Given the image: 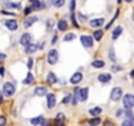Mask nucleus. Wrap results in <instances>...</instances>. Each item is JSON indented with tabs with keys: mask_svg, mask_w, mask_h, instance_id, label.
<instances>
[{
	"mask_svg": "<svg viewBox=\"0 0 134 126\" xmlns=\"http://www.w3.org/2000/svg\"><path fill=\"white\" fill-rule=\"evenodd\" d=\"M124 108L126 109V110H130L131 108H134V95H131V93H126L125 96H124Z\"/></svg>",
	"mask_w": 134,
	"mask_h": 126,
	"instance_id": "f257e3e1",
	"label": "nucleus"
},
{
	"mask_svg": "<svg viewBox=\"0 0 134 126\" xmlns=\"http://www.w3.org/2000/svg\"><path fill=\"white\" fill-rule=\"evenodd\" d=\"M97 79H99V82H100V83H103V84H105V83H108V82H110V79H112V76H110V74H100V75L97 76Z\"/></svg>",
	"mask_w": 134,
	"mask_h": 126,
	"instance_id": "9b49d317",
	"label": "nucleus"
},
{
	"mask_svg": "<svg viewBox=\"0 0 134 126\" xmlns=\"http://www.w3.org/2000/svg\"><path fill=\"white\" fill-rule=\"evenodd\" d=\"M55 121H64V114H63V113H58Z\"/></svg>",
	"mask_w": 134,
	"mask_h": 126,
	"instance_id": "2f4dec72",
	"label": "nucleus"
},
{
	"mask_svg": "<svg viewBox=\"0 0 134 126\" xmlns=\"http://www.w3.org/2000/svg\"><path fill=\"white\" fill-rule=\"evenodd\" d=\"M80 42L84 47H91L93 45V38L91 36H82L80 37Z\"/></svg>",
	"mask_w": 134,
	"mask_h": 126,
	"instance_id": "423d86ee",
	"label": "nucleus"
},
{
	"mask_svg": "<svg viewBox=\"0 0 134 126\" xmlns=\"http://www.w3.org/2000/svg\"><path fill=\"white\" fill-rule=\"evenodd\" d=\"M37 49H38V45L30 43V45H28V46L25 47V53H26V54H32V53H34Z\"/></svg>",
	"mask_w": 134,
	"mask_h": 126,
	"instance_id": "f3484780",
	"label": "nucleus"
},
{
	"mask_svg": "<svg viewBox=\"0 0 134 126\" xmlns=\"http://www.w3.org/2000/svg\"><path fill=\"white\" fill-rule=\"evenodd\" d=\"M64 122L63 121H55V126H63Z\"/></svg>",
	"mask_w": 134,
	"mask_h": 126,
	"instance_id": "ea45409f",
	"label": "nucleus"
},
{
	"mask_svg": "<svg viewBox=\"0 0 134 126\" xmlns=\"http://www.w3.org/2000/svg\"><path fill=\"white\" fill-rule=\"evenodd\" d=\"M122 126H134V121L133 119H126V121H124Z\"/></svg>",
	"mask_w": 134,
	"mask_h": 126,
	"instance_id": "c85d7f7f",
	"label": "nucleus"
},
{
	"mask_svg": "<svg viewBox=\"0 0 134 126\" xmlns=\"http://www.w3.org/2000/svg\"><path fill=\"white\" fill-rule=\"evenodd\" d=\"M120 70H121V67H120V66H112V71H113V72L120 71Z\"/></svg>",
	"mask_w": 134,
	"mask_h": 126,
	"instance_id": "e433bc0d",
	"label": "nucleus"
},
{
	"mask_svg": "<svg viewBox=\"0 0 134 126\" xmlns=\"http://www.w3.org/2000/svg\"><path fill=\"white\" fill-rule=\"evenodd\" d=\"M74 9H75V0H71V3H70V11L74 13Z\"/></svg>",
	"mask_w": 134,
	"mask_h": 126,
	"instance_id": "473e14b6",
	"label": "nucleus"
},
{
	"mask_svg": "<svg viewBox=\"0 0 134 126\" xmlns=\"http://www.w3.org/2000/svg\"><path fill=\"white\" fill-rule=\"evenodd\" d=\"M121 114H122V110H121V109L116 112V117H121Z\"/></svg>",
	"mask_w": 134,
	"mask_h": 126,
	"instance_id": "79ce46f5",
	"label": "nucleus"
},
{
	"mask_svg": "<svg viewBox=\"0 0 134 126\" xmlns=\"http://www.w3.org/2000/svg\"><path fill=\"white\" fill-rule=\"evenodd\" d=\"M92 66H93V67H96V68H101V67H104V66H105V63H104V60L96 59V60H93V62H92Z\"/></svg>",
	"mask_w": 134,
	"mask_h": 126,
	"instance_id": "aec40b11",
	"label": "nucleus"
},
{
	"mask_svg": "<svg viewBox=\"0 0 134 126\" xmlns=\"http://www.w3.org/2000/svg\"><path fill=\"white\" fill-rule=\"evenodd\" d=\"M57 42V36H54V38H53V41H51V43H55Z\"/></svg>",
	"mask_w": 134,
	"mask_h": 126,
	"instance_id": "37998d69",
	"label": "nucleus"
},
{
	"mask_svg": "<svg viewBox=\"0 0 134 126\" xmlns=\"http://www.w3.org/2000/svg\"><path fill=\"white\" fill-rule=\"evenodd\" d=\"M51 3H53V5H54V7L60 8V7H63V5H64V0H51Z\"/></svg>",
	"mask_w": 134,
	"mask_h": 126,
	"instance_id": "a878e982",
	"label": "nucleus"
},
{
	"mask_svg": "<svg viewBox=\"0 0 134 126\" xmlns=\"http://www.w3.org/2000/svg\"><path fill=\"white\" fill-rule=\"evenodd\" d=\"M28 67H29V68L33 67V59H32V58H29V60H28Z\"/></svg>",
	"mask_w": 134,
	"mask_h": 126,
	"instance_id": "4c0bfd02",
	"label": "nucleus"
},
{
	"mask_svg": "<svg viewBox=\"0 0 134 126\" xmlns=\"http://www.w3.org/2000/svg\"><path fill=\"white\" fill-rule=\"evenodd\" d=\"M37 2H40V0H30V3H32V4H34V3H37Z\"/></svg>",
	"mask_w": 134,
	"mask_h": 126,
	"instance_id": "c03bdc74",
	"label": "nucleus"
},
{
	"mask_svg": "<svg viewBox=\"0 0 134 126\" xmlns=\"http://www.w3.org/2000/svg\"><path fill=\"white\" fill-rule=\"evenodd\" d=\"M7 125V117L0 114V126H5Z\"/></svg>",
	"mask_w": 134,
	"mask_h": 126,
	"instance_id": "cd10ccee",
	"label": "nucleus"
},
{
	"mask_svg": "<svg viewBox=\"0 0 134 126\" xmlns=\"http://www.w3.org/2000/svg\"><path fill=\"white\" fill-rule=\"evenodd\" d=\"M79 101H86L88 99V88H76L75 89V93H74Z\"/></svg>",
	"mask_w": 134,
	"mask_h": 126,
	"instance_id": "7ed1b4c3",
	"label": "nucleus"
},
{
	"mask_svg": "<svg viewBox=\"0 0 134 126\" xmlns=\"http://www.w3.org/2000/svg\"><path fill=\"white\" fill-rule=\"evenodd\" d=\"M4 4L9 8H20L21 7L20 3H12V2H9V0H4Z\"/></svg>",
	"mask_w": 134,
	"mask_h": 126,
	"instance_id": "b1692460",
	"label": "nucleus"
},
{
	"mask_svg": "<svg viewBox=\"0 0 134 126\" xmlns=\"http://www.w3.org/2000/svg\"><path fill=\"white\" fill-rule=\"evenodd\" d=\"M43 122H45V118L42 116H38V117H34V118L30 119V123L34 125V126H41Z\"/></svg>",
	"mask_w": 134,
	"mask_h": 126,
	"instance_id": "f8f14e48",
	"label": "nucleus"
},
{
	"mask_svg": "<svg viewBox=\"0 0 134 126\" xmlns=\"http://www.w3.org/2000/svg\"><path fill=\"white\" fill-rule=\"evenodd\" d=\"M121 2H122V0H118V3H121Z\"/></svg>",
	"mask_w": 134,
	"mask_h": 126,
	"instance_id": "8fccbe9b",
	"label": "nucleus"
},
{
	"mask_svg": "<svg viewBox=\"0 0 134 126\" xmlns=\"http://www.w3.org/2000/svg\"><path fill=\"white\" fill-rule=\"evenodd\" d=\"M103 34H104V32L99 29V30L93 32V38H95L96 41H100V39H101V37H103Z\"/></svg>",
	"mask_w": 134,
	"mask_h": 126,
	"instance_id": "393cba45",
	"label": "nucleus"
},
{
	"mask_svg": "<svg viewBox=\"0 0 134 126\" xmlns=\"http://www.w3.org/2000/svg\"><path fill=\"white\" fill-rule=\"evenodd\" d=\"M71 99H72V95H67V96L62 100V102H63V104H67L69 101H71Z\"/></svg>",
	"mask_w": 134,
	"mask_h": 126,
	"instance_id": "7c9ffc66",
	"label": "nucleus"
},
{
	"mask_svg": "<svg viewBox=\"0 0 134 126\" xmlns=\"http://www.w3.org/2000/svg\"><path fill=\"white\" fill-rule=\"evenodd\" d=\"M46 99H47V108L49 109H53L57 104V99H55V95L54 93H47L46 95Z\"/></svg>",
	"mask_w": 134,
	"mask_h": 126,
	"instance_id": "1a4fd4ad",
	"label": "nucleus"
},
{
	"mask_svg": "<svg viewBox=\"0 0 134 126\" xmlns=\"http://www.w3.org/2000/svg\"><path fill=\"white\" fill-rule=\"evenodd\" d=\"M133 21H134V12H133Z\"/></svg>",
	"mask_w": 134,
	"mask_h": 126,
	"instance_id": "09e8293b",
	"label": "nucleus"
},
{
	"mask_svg": "<svg viewBox=\"0 0 134 126\" xmlns=\"http://www.w3.org/2000/svg\"><path fill=\"white\" fill-rule=\"evenodd\" d=\"M103 126H116V125H114V122H112L110 119H105V121L103 122Z\"/></svg>",
	"mask_w": 134,
	"mask_h": 126,
	"instance_id": "c756f323",
	"label": "nucleus"
},
{
	"mask_svg": "<svg viewBox=\"0 0 134 126\" xmlns=\"http://www.w3.org/2000/svg\"><path fill=\"white\" fill-rule=\"evenodd\" d=\"M109 58H110L113 62L116 60V55H114V51H113V50H110V51H109Z\"/></svg>",
	"mask_w": 134,
	"mask_h": 126,
	"instance_id": "f704fd0d",
	"label": "nucleus"
},
{
	"mask_svg": "<svg viewBox=\"0 0 134 126\" xmlns=\"http://www.w3.org/2000/svg\"><path fill=\"white\" fill-rule=\"evenodd\" d=\"M2 100H3V95L0 93V104H2Z\"/></svg>",
	"mask_w": 134,
	"mask_h": 126,
	"instance_id": "49530a36",
	"label": "nucleus"
},
{
	"mask_svg": "<svg viewBox=\"0 0 134 126\" xmlns=\"http://www.w3.org/2000/svg\"><path fill=\"white\" fill-rule=\"evenodd\" d=\"M36 21H37V17H34V16L28 17V19L25 20V22H24V26H25V28H29V26H32Z\"/></svg>",
	"mask_w": 134,
	"mask_h": 126,
	"instance_id": "dca6fc26",
	"label": "nucleus"
},
{
	"mask_svg": "<svg viewBox=\"0 0 134 126\" xmlns=\"http://www.w3.org/2000/svg\"><path fill=\"white\" fill-rule=\"evenodd\" d=\"M58 51L57 50H50L49 53H47V62L50 63V65H55V63L58 62Z\"/></svg>",
	"mask_w": 134,
	"mask_h": 126,
	"instance_id": "20e7f679",
	"label": "nucleus"
},
{
	"mask_svg": "<svg viewBox=\"0 0 134 126\" xmlns=\"http://www.w3.org/2000/svg\"><path fill=\"white\" fill-rule=\"evenodd\" d=\"M15 92H16V88H15V85L12 83H9V82L4 83V85H3V95L4 96L11 97V96L15 95Z\"/></svg>",
	"mask_w": 134,
	"mask_h": 126,
	"instance_id": "f03ea898",
	"label": "nucleus"
},
{
	"mask_svg": "<svg viewBox=\"0 0 134 126\" xmlns=\"http://www.w3.org/2000/svg\"><path fill=\"white\" fill-rule=\"evenodd\" d=\"M82 79H83L82 72H75V74L71 76L70 83H71V84H78V83H80V82H82Z\"/></svg>",
	"mask_w": 134,
	"mask_h": 126,
	"instance_id": "9d476101",
	"label": "nucleus"
},
{
	"mask_svg": "<svg viewBox=\"0 0 134 126\" xmlns=\"http://www.w3.org/2000/svg\"><path fill=\"white\" fill-rule=\"evenodd\" d=\"M47 84H55L57 83V76H55V74L54 72H49V75H47Z\"/></svg>",
	"mask_w": 134,
	"mask_h": 126,
	"instance_id": "a211bd4d",
	"label": "nucleus"
},
{
	"mask_svg": "<svg viewBox=\"0 0 134 126\" xmlns=\"http://www.w3.org/2000/svg\"><path fill=\"white\" fill-rule=\"evenodd\" d=\"M20 43L23 45V46H28V45H30L32 43V34H29V33H24L23 36H21V38H20Z\"/></svg>",
	"mask_w": 134,
	"mask_h": 126,
	"instance_id": "0eeeda50",
	"label": "nucleus"
},
{
	"mask_svg": "<svg viewBox=\"0 0 134 126\" xmlns=\"http://www.w3.org/2000/svg\"><path fill=\"white\" fill-rule=\"evenodd\" d=\"M121 97H122V89H121L120 87L113 88L112 92H110V99H112L113 101H118Z\"/></svg>",
	"mask_w": 134,
	"mask_h": 126,
	"instance_id": "39448f33",
	"label": "nucleus"
},
{
	"mask_svg": "<svg viewBox=\"0 0 134 126\" xmlns=\"http://www.w3.org/2000/svg\"><path fill=\"white\" fill-rule=\"evenodd\" d=\"M30 12H33V8H32V7H26V8L24 9V13H25V15H29Z\"/></svg>",
	"mask_w": 134,
	"mask_h": 126,
	"instance_id": "72a5a7b5",
	"label": "nucleus"
},
{
	"mask_svg": "<svg viewBox=\"0 0 134 126\" xmlns=\"http://www.w3.org/2000/svg\"><path fill=\"white\" fill-rule=\"evenodd\" d=\"M58 29H59L60 32H64V30L67 29V21L59 20V21H58Z\"/></svg>",
	"mask_w": 134,
	"mask_h": 126,
	"instance_id": "412c9836",
	"label": "nucleus"
},
{
	"mask_svg": "<svg viewBox=\"0 0 134 126\" xmlns=\"http://www.w3.org/2000/svg\"><path fill=\"white\" fill-rule=\"evenodd\" d=\"M103 24H104V19H95V20L90 21V25H91L92 28H99V26H101Z\"/></svg>",
	"mask_w": 134,
	"mask_h": 126,
	"instance_id": "ddd939ff",
	"label": "nucleus"
},
{
	"mask_svg": "<svg viewBox=\"0 0 134 126\" xmlns=\"http://www.w3.org/2000/svg\"><path fill=\"white\" fill-rule=\"evenodd\" d=\"M91 126H99L100 123H101V119L99 118V117H93V118H91L90 119V122H88Z\"/></svg>",
	"mask_w": 134,
	"mask_h": 126,
	"instance_id": "5701e85b",
	"label": "nucleus"
},
{
	"mask_svg": "<svg viewBox=\"0 0 134 126\" xmlns=\"http://www.w3.org/2000/svg\"><path fill=\"white\" fill-rule=\"evenodd\" d=\"M5 58H7V55H5V54H3V53H0V63H2V62H3V60H4Z\"/></svg>",
	"mask_w": 134,
	"mask_h": 126,
	"instance_id": "58836bf2",
	"label": "nucleus"
},
{
	"mask_svg": "<svg viewBox=\"0 0 134 126\" xmlns=\"http://www.w3.org/2000/svg\"><path fill=\"white\" fill-rule=\"evenodd\" d=\"M126 2H127V3H131V2H133V0H126Z\"/></svg>",
	"mask_w": 134,
	"mask_h": 126,
	"instance_id": "de8ad7c7",
	"label": "nucleus"
},
{
	"mask_svg": "<svg viewBox=\"0 0 134 126\" xmlns=\"http://www.w3.org/2000/svg\"><path fill=\"white\" fill-rule=\"evenodd\" d=\"M4 72H5V70H4V67H0V75H2V76H4V75H5Z\"/></svg>",
	"mask_w": 134,
	"mask_h": 126,
	"instance_id": "a19ab883",
	"label": "nucleus"
},
{
	"mask_svg": "<svg viewBox=\"0 0 134 126\" xmlns=\"http://www.w3.org/2000/svg\"><path fill=\"white\" fill-rule=\"evenodd\" d=\"M121 33H122V28H121V26H117V28H114V29H113V32H112V38H113V39L118 38Z\"/></svg>",
	"mask_w": 134,
	"mask_h": 126,
	"instance_id": "6ab92c4d",
	"label": "nucleus"
},
{
	"mask_svg": "<svg viewBox=\"0 0 134 126\" xmlns=\"http://www.w3.org/2000/svg\"><path fill=\"white\" fill-rule=\"evenodd\" d=\"M64 42H69V41H72V39H75V34L74 33H69V34H66L64 36Z\"/></svg>",
	"mask_w": 134,
	"mask_h": 126,
	"instance_id": "bb28decb",
	"label": "nucleus"
},
{
	"mask_svg": "<svg viewBox=\"0 0 134 126\" xmlns=\"http://www.w3.org/2000/svg\"><path fill=\"white\" fill-rule=\"evenodd\" d=\"M34 95L36 96H46L47 95V91H46L45 87H37L34 89Z\"/></svg>",
	"mask_w": 134,
	"mask_h": 126,
	"instance_id": "4468645a",
	"label": "nucleus"
},
{
	"mask_svg": "<svg viewBox=\"0 0 134 126\" xmlns=\"http://www.w3.org/2000/svg\"><path fill=\"white\" fill-rule=\"evenodd\" d=\"M46 26H47V30H49V29L51 30V28H53V21H51V20H47V22H46Z\"/></svg>",
	"mask_w": 134,
	"mask_h": 126,
	"instance_id": "c9c22d12",
	"label": "nucleus"
},
{
	"mask_svg": "<svg viewBox=\"0 0 134 126\" xmlns=\"http://www.w3.org/2000/svg\"><path fill=\"white\" fill-rule=\"evenodd\" d=\"M101 112H103V109H101L100 106H96V108L90 109V114H91L92 117H97V116H100V114H101Z\"/></svg>",
	"mask_w": 134,
	"mask_h": 126,
	"instance_id": "2eb2a0df",
	"label": "nucleus"
},
{
	"mask_svg": "<svg viewBox=\"0 0 134 126\" xmlns=\"http://www.w3.org/2000/svg\"><path fill=\"white\" fill-rule=\"evenodd\" d=\"M4 25L11 30V32H15V30H17V28H19V24H17V21L16 20H7V21H4Z\"/></svg>",
	"mask_w": 134,
	"mask_h": 126,
	"instance_id": "6e6552de",
	"label": "nucleus"
},
{
	"mask_svg": "<svg viewBox=\"0 0 134 126\" xmlns=\"http://www.w3.org/2000/svg\"><path fill=\"white\" fill-rule=\"evenodd\" d=\"M130 76H131V78H134V70H131V72H130Z\"/></svg>",
	"mask_w": 134,
	"mask_h": 126,
	"instance_id": "a18cd8bd",
	"label": "nucleus"
},
{
	"mask_svg": "<svg viewBox=\"0 0 134 126\" xmlns=\"http://www.w3.org/2000/svg\"><path fill=\"white\" fill-rule=\"evenodd\" d=\"M33 80H34V78H33V74H28L26 75V78L24 79V82H23V84H25V85H28V84H32L33 83Z\"/></svg>",
	"mask_w": 134,
	"mask_h": 126,
	"instance_id": "4be33fe9",
	"label": "nucleus"
}]
</instances>
